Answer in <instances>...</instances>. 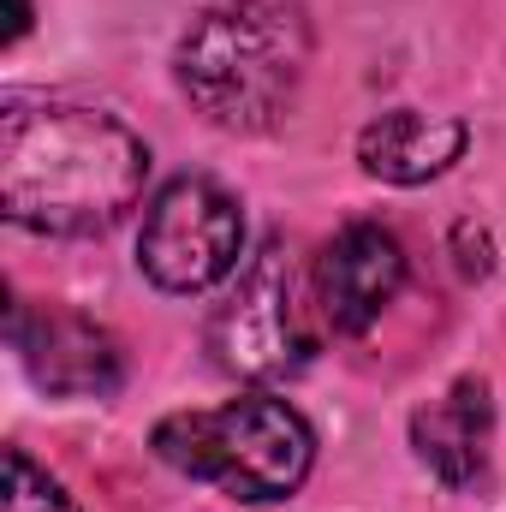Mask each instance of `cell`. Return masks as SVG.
Masks as SVG:
<instances>
[{
  "label": "cell",
  "mask_w": 506,
  "mask_h": 512,
  "mask_svg": "<svg viewBox=\"0 0 506 512\" xmlns=\"http://www.w3.org/2000/svg\"><path fill=\"white\" fill-rule=\"evenodd\" d=\"M149 179V143L84 102L6 96L0 108V209L42 239L108 233Z\"/></svg>",
  "instance_id": "cell-1"
},
{
  "label": "cell",
  "mask_w": 506,
  "mask_h": 512,
  "mask_svg": "<svg viewBox=\"0 0 506 512\" xmlns=\"http://www.w3.org/2000/svg\"><path fill=\"white\" fill-rule=\"evenodd\" d=\"M173 72L215 131H274L310 78V18L298 0H215L185 30Z\"/></svg>",
  "instance_id": "cell-2"
},
{
  "label": "cell",
  "mask_w": 506,
  "mask_h": 512,
  "mask_svg": "<svg viewBox=\"0 0 506 512\" xmlns=\"http://www.w3.org/2000/svg\"><path fill=\"white\" fill-rule=\"evenodd\" d=\"M155 453L197 477V483H215L221 495L233 501H286L304 489L310 465H316V435L310 423L274 399V393H245V399H227L215 411H179V417H161L155 423Z\"/></svg>",
  "instance_id": "cell-3"
},
{
  "label": "cell",
  "mask_w": 506,
  "mask_h": 512,
  "mask_svg": "<svg viewBox=\"0 0 506 512\" xmlns=\"http://www.w3.org/2000/svg\"><path fill=\"white\" fill-rule=\"evenodd\" d=\"M209 352L239 382H286L310 358L304 304H298V262L280 239L233 274V292L209 316Z\"/></svg>",
  "instance_id": "cell-4"
},
{
  "label": "cell",
  "mask_w": 506,
  "mask_h": 512,
  "mask_svg": "<svg viewBox=\"0 0 506 512\" xmlns=\"http://www.w3.org/2000/svg\"><path fill=\"white\" fill-rule=\"evenodd\" d=\"M245 256V215L239 197L203 173H185L173 185L155 191V203L143 209V233H137V268L161 286V292H209L227 274H239Z\"/></svg>",
  "instance_id": "cell-5"
},
{
  "label": "cell",
  "mask_w": 506,
  "mask_h": 512,
  "mask_svg": "<svg viewBox=\"0 0 506 512\" xmlns=\"http://www.w3.org/2000/svg\"><path fill=\"white\" fill-rule=\"evenodd\" d=\"M12 346L30 370V382L54 399H102L120 387V340L60 304L42 310H12Z\"/></svg>",
  "instance_id": "cell-6"
},
{
  "label": "cell",
  "mask_w": 506,
  "mask_h": 512,
  "mask_svg": "<svg viewBox=\"0 0 506 512\" xmlns=\"http://www.w3.org/2000/svg\"><path fill=\"white\" fill-rule=\"evenodd\" d=\"M405 286V245L381 221L340 227L316 256V304L334 334H364L376 328L381 310Z\"/></svg>",
  "instance_id": "cell-7"
},
{
  "label": "cell",
  "mask_w": 506,
  "mask_h": 512,
  "mask_svg": "<svg viewBox=\"0 0 506 512\" xmlns=\"http://www.w3.org/2000/svg\"><path fill=\"white\" fill-rule=\"evenodd\" d=\"M489 435H495V405L477 376H459L411 417V447L447 489H471L489 471Z\"/></svg>",
  "instance_id": "cell-8"
},
{
  "label": "cell",
  "mask_w": 506,
  "mask_h": 512,
  "mask_svg": "<svg viewBox=\"0 0 506 512\" xmlns=\"http://www.w3.org/2000/svg\"><path fill=\"white\" fill-rule=\"evenodd\" d=\"M465 143H471L465 120L393 108V114H381L358 131V161L381 185H429L465 155Z\"/></svg>",
  "instance_id": "cell-9"
},
{
  "label": "cell",
  "mask_w": 506,
  "mask_h": 512,
  "mask_svg": "<svg viewBox=\"0 0 506 512\" xmlns=\"http://www.w3.org/2000/svg\"><path fill=\"white\" fill-rule=\"evenodd\" d=\"M0 512H84L24 447H6V489H0Z\"/></svg>",
  "instance_id": "cell-10"
},
{
  "label": "cell",
  "mask_w": 506,
  "mask_h": 512,
  "mask_svg": "<svg viewBox=\"0 0 506 512\" xmlns=\"http://www.w3.org/2000/svg\"><path fill=\"white\" fill-rule=\"evenodd\" d=\"M30 30V0H12V24H6V42H18Z\"/></svg>",
  "instance_id": "cell-11"
}]
</instances>
